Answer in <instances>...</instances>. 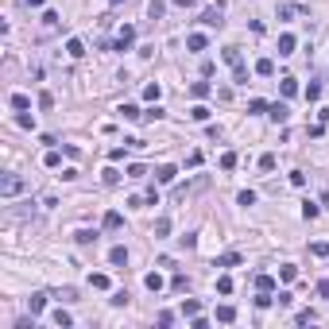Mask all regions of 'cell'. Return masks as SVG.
I'll use <instances>...</instances> for the list:
<instances>
[{
	"mask_svg": "<svg viewBox=\"0 0 329 329\" xmlns=\"http://www.w3.org/2000/svg\"><path fill=\"white\" fill-rule=\"evenodd\" d=\"M27 8H43V0H27Z\"/></svg>",
	"mask_w": 329,
	"mask_h": 329,
	"instance_id": "46",
	"label": "cell"
},
{
	"mask_svg": "<svg viewBox=\"0 0 329 329\" xmlns=\"http://www.w3.org/2000/svg\"><path fill=\"white\" fill-rule=\"evenodd\" d=\"M109 260L116 264V267H128V248H120V244H116V248L109 252Z\"/></svg>",
	"mask_w": 329,
	"mask_h": 329,
	"instance_id": "6",
	"label": "cell"
},
{
	"mask_svg": "<svg viewBox=\"0 0 329 329\" xmlns=\"http://www.w3.org/2000/svg\"><path fill=\"white\" fill-rule=\"evenodd\" d=\"M294 12H298V8H294V4H283V8H279V20H290V16H294Z\"/></svg>",
	"mask_w": 329,
	"mask_h": 329,
	"instance_id": "40",
	"label": "cell"
},
{
	"mask_svg": "<svg viewBox=\"0 0 329 329\" xmlns=\"http://www.w3.org/2000/svg\"><path fill=\"white\" fill-rule=\"evenodd\" d=\"M43 306H47V294H31V298H27V310H31V318H35V314H43Z\"/></svg>",
	"mask_w": 329,
	"mask_h": 329,
	"instance_id": "5",
	"label": "cell"
},
{
	"mask_svg": "<svg viewBox=\"0 0 329 329\" xmlns=\"http://www.w3.org/2000/svg\"><path fill=\"white\" fill-rule=\"evenodd\" d=\"M112 4H120V0H112Z\"/></svg>",
	"mask_w": 329,
	"mask_h": 329,
	"instance_id": "47",
	"label": "cell"
},
{
	"mask_svg": "<svg viewBox=\"0 0 329 329\" xmlns=\"http://www.w3.org/2000/svg\"><path fill=\"white\" fill-rule=\"evenodd\" d=\"M174 4H178V8H194L198 0H174Z\"/></svg>",
	"mask_w": 329,
	"mask_h": 329,
	"instance_id": "45",
	"label": "cell"
},
{
	"mask_svg": "<svg viewBox=\"0 0 329 329\" xmlns=\"http://www.w3.org/2000/svg\"><path fill=\"white\" fill-rule=\"evenodd\" d=\"M275 302H279V306H290V302H294V294H290V290H279V298H275Z\"/></svg>",
	"mask_w": 329,
	"mask_h": 329,
	"instance_id": "43",
	"label": "cell"
},
{
	"mask_svg": "<svg viewBox=\"0 0 329 329\" xmlns=\"http://www.w3.org/2000/svg\"><path fill=\"white\" fill-rule=\"evenodd\" d=\"M163 12H166L163 0H151V4H147V16H151V20H163Z\"/></svg>",
	"mask_w": 329,
	"mask_h": 329,
	"instance_id": "13",
	"label": "cell"
},
{
	"mask_svg": "<svg viewBox=\"0 0 329 329\" xmlns=\"http://www.w3.org/2000/svg\"><path fill=\"white\" fill-rule=\"evenodd\" d=\"M89 283H93L97 290H109V275H89Z\"/></svg>",
	"mask_w": 329,
	"mask_h": 329,
	"instance_id": "30",
	"label": "cell"
},
{
	"mask_svg": "<svg viewBox=\"0 0 329 329\" xmlns=\"http://www.w3.org/2000/svg\"><path fill=\"white\" fill-rule=\"evenodd\" d=\"M66 55H70V58H82V55H85V43H82V39H70V43H66Z\"/></svg>",
	"mask_w": 329,
	"mask_h": 329,
	"instance_id": "10",
	"label": "cell"
},
{
	"mask_svg": "<svg viewBox=\"0 0 329 329\" xmlns=\"http://www.w3.org/2000/svg\"><path fill=\"white\" fill-rule=\"evenodd\" d=\"M267 116H271L275 124H287V116H290V109H287V105L279 101V105H271V109H267Z\"/></svg>",
	"mask_w": 329,
	"mask_h": 329,
	"instance_id": "4",
	"label": "cell"
},
{
	"mask_svg": "<svg viewBox=\"0 0 329 329\" xmlns=\"http://www.w3.org/2000/svg\"><path fill=\"white\" fill-rule=\"evenodd\" d=\"M279 275H283V279H287V283H290V279H294V275H298V267H294V264H283V267H279Z\"/></svg>",
	"mask_w": 329,
	"mask_h": 329,
	"instance_id": "36",
	"label": "cell"
},
{
	"mask_svg": "<svg viewBox=\"0 0 329 329\" xmlns=\"http://www.w3.org/2000/svg\"><path fill=\"white\" fill-rule=\"evenodd\" d=\"M144 287H147V290H163V275H147V279H144Z\"/></svg>",
	"mask_w": 329,
	"mask_h": 329,
	"instance_id": "21",
	"label": "cell"
},
{
	"mask_svg": "<svg viewBox=\"0 0 329 329\" xmlns=\"http://www.w3.org/2000/svg\"><path fill=\"white\" fill-rule=\"evenodd\" d=\"M232 70H236V74H232V82H236V85H248V70H244V62H236Z\"/></svg>",
	"mask_w": 329,
	"mask_h": 329,
	"instance_id": "19",
	"label": "cell"
},
{
	"mask_svg": "<svg viewBox=\"0 0 329 329\" xmlns=\"http://www.w3.org/2000/svg\"><path fill=\"white\" fill-rule=\"evenodd\" d=\"M256 74H260V78H271V74H275V62H271V58H260V62H256Z\"/></svg>",
	"mask_w": 329,
	"mask_h": 329,
	"instance_id": "11",
	"label": "cell"
},
{
	"mask_svg": "<svg viewBox=\"0 0 329 329\" xmlns=\"http://www.w3.org/2000/svg\"><path fill=\"white\" fill-rule=\"evenodd\" d=\"M166 232H170V221L159 217V221H155V236H166Z\"/></svg>",
	"mask_w": 329,
	"mask_h": 329,
	"instance_id": "37",
	"label": "cell"
},
{
	"mask_svg": "<svg viewBox=\"0 0 329 329\" xmlns=\"http://www.w3.org/2000/svg\"><path fill=\"white\" fill-rule=\"evenodd\" d=\"M294 322H298V326H310V322H318V314H314V310H298Z\"/></svg>",
	"mask_w": 329,
	"mask_h": 329,
	"instance_id": "25",
	"label": "cell"
},
{
	"mask_svg": "<svg viewBox=\"0 0 329 329\" xmlns=\"http://www.w3.org/2000/svg\"><path fill=\"white\" fill-rule=\"evenodd\" d=\"M23 178L20 174H4V182H0V198H16V194H23Z\"/></svg>",
	"mask_w": 329,
	"mask_h": 329,
	"instance_id": "1",
	"label": "cell"
},
{
	"mask_svg": "<svg viewBox=\"0 0 329 329\" xmlns=\"http://www.w3.org/2000/svg\"><path fill=\"white\" fill-rule=\"evenodd\" d=\"M186 47H190V51H206V35H190Z\"/></svg>",
	"mask_w": 329,
	"mask_h": 329,
	"instance_id": "23",
	"label": "cell"
},
{
	"mask_svg": "<svg viewBox=\"0 0 329 329\" xmlns=\"http://www.w3.org/2000/svg\"><path fill=\"white\" fill-rule=\"evenodd\" d=\"M182 314H186V318H194V314H202V306L190 298V302H182Z\"/></svg>",
	"mask_w": 329,
	"mask_h": 329,
	"instance_id": "32",
	"label": "cell"
},
{
	"mask_svg": "<svg viewBox=\"0 0 329 329\" xmlns=\"http://www.w3.org/2000/svg\"><path fill=\"white\" fill-rule=\"evenodd\" d=\"M217 322H225V326H228V322H236V306H228V302L217 306Z\"/></svg>",
	"mask_w": 329,
	"mask_h": 329,
	"instance_id": "8",
	"label": "cell"
},
{
	"mask_svg": "<svg viewBox=\"0 0 329 329\" xmlns=\"http://www.w3.org/2000/svg\"><path fill=\"white\" fill-rule=\"evenodd\" d=\"M256 290H267V294H271V290H275V279H271V275H256Z\"/></svg>",
	"mask_w": 329,
	"mask_h": 329,
	"instance_id": "15",
	"label": "cell"
},
{
	"mask_svg": "<svg viewBox=\"0 0 329 329\" xmlns=\"http://www.w3.org/2000/svg\"><path fill=\"white\" fill-rule=\"evenodd\" d=\"M101 225H105V228H109V232H116V228H120V225H124V217H120V213H116V209H109V213H105V221H101Z\"/></svg>",
	"mask_w": 329,
	"mask_h": 329,
	"instance_id": "7",
	"label": "cell"
},
{
	"mask_svg": "<svg viewBox=\"0 0 329 329\" xmlns=\"http://www.w3.org/2000/svg\"><path fill=\"white\" fill-rule=\"evenodd\" d=\"M12 109H20V112H27V109H31L27 93H12Z\"/></svg>",
	"mask_w": 329,
	"mask_h": 329,
	"instance_id": "14",
	"label": "cell"
},
{
	"mask_svg": "<svg viewBox=\"0 0 329 329\" xmlns=\"http://www.w3.org/2000/svg\"><path fill=\"white\" fill-rule=\"evenodd\" d=\"M55 326L58 329H70V326H74V318H70L66 310H55Z\"/></svg>",
	"mask_w": 329,
	"mask_h": 329,
	"instance_id": "17",
	"label": "cell"
},
{
	"mask_svg": "<svg viewBox=\"0 0 329 329\" xmlns=\"http://www.w3.org/2000/svg\"><path fill=\"white\" fill-rule=\"evenodd\" d=\"M217 290H221V294H232V279H228V275H221V279H217Z\"/></svg>",
	"mask_w": 329,
	"mask_h": 329,
	"instance_id": "33",
	"label": "cell"
},
{
	"mask_svg": "<svg viewBox=\"0 0 329 329\" xmlns=\"http://www.w3.org/2000/svg\"><path fill=\"white\" fill-rule=\"evenodd\" d=\"M310 252H314L318 260H329V244H326V240H318V244H310Z\"/></svg>",
	"mask_w": 329,
	"mask_h": 329,
	"instance_id": "22",
	"label": "cell"
},
{
	"mask_svg": "<svg viewBox=\"0 0 329 329\" xmlns=\"http://www.w3.org/2000/svg\"><path fill=\"white\" fill-rule=\"evenodd\" d=\"M120 116H124V120H140V109H136V105H120Z\"/></svg>",
	"mask_w": 329,
	"mask_h": 329,
	"instance_id": "27",
	"label": "cell"
},
{
	"mask_svg": "<svg viewBox=\"0 0 329 329\" xmlns=\"http://www.w3.org/2000/svg\"><path fill=\"white\" fill-rule=\"evenodd\" d=\"M178 244H182V248H198V236H194V232H186V236H182Z\"/></svg>",
	"mask_w": 329,
	"mask_h": 329,
	"instance_id": "42",
	"label": "cell"
},
{
	"mask_svg": "<svg viewBox=\"0 0 329 329\" xmlns=\"http://www.w3.org/2000/svg\"><path fill=\"white\" fill-rule=\"evenodd\" d=\"M190 93H194V97H209V82H194Z\"/></svg>",
	"mask_w": 329,
	"mask_h": 329,
	"instance_id": "24",
	"label": "cell"
},
{
	"mask_svg": "<svg viewBox=\"0 0 329 329\" xmlns=\"http://www.w3.org/2000/svg\"><path fill=\"white\" fill-rule=\"evenodd\" d=\"M155 178H159V182H174V178H178V170H174V166H159V170H155Z\"/></svg>",
	"mask_w": 329,
	"mask_h": 329,
	"instance_id": "16",
	"label": "cell"
},
{
	"mask_svg": "<svg viewBox=\"0 0 329 329\" xmlns=\"http://www.w3.org/2000/svg\"><path fill=\"white\" fill-rule=\"evenodd\" d=\"M144 97H147V101H159V82H151V85H144Z\"/></svg>",
	"mask_w": 329,
	"mask_h": 329,
	"instance_id": "28",
	"label": "cell"
},
{
	"mask_svg": "<svg viewBox=\"0 0 329 329\" xmlns=\"http://www.w3.org/2000/svg\"><path fill=\"white\" fill-rule=\"evenodd\" d=\"M221 16H225V8H206V12H202V23H206V27H221V23H225V20H221Z\"/></svg>",
	"mask_w": 329,
	"mask_h": 329,
	"instance_id": "2",
	"label": "cell"
},
{
	"mask_svg": "<svg viewBox=\"0 0 329 329\" xmlns=\"http://www.w3.org/2000/svg\"><path fill=\"white\" fill-rule=\"evenodd\" d=\"M116 182H120V170H112V166H109V170H105V186H116Z\"/></svg>",
	"mask_w": 329,
	"mask_h": 329,
	"instance_id": "39",
	"label": "cell"
},
{
	"mask_svg": "<svg viewBox=\"0 0 329 329\" xmlns=\"http://www.w3.org/2000/svg\"><path fill=\"white\" fill-rule=\"evenodd\" d=\"M170 287H174V290H190V279H186V275H174Z\"/></svg>",
	"mask_w": 329,
	"mask_h": 329,
	"instance_id": "31",
	"label": "cell"
},
{
	"mask_svg": "<svg viewBox=\"0 0 329 329\" xmlns=\"http://www.w3.org/2000/svg\"><path fill=\"white\" fill-rule=\"evenodd\" d=\"M294 51V35H279V55H290Z\"/></svg>",
	"mask_w": 329,
	"mask_h": 329,
	"instance_id": "18",
	"label": "cell"
},
{
	"mask_svg": "<svg viewBox=\"0 0 329 329\" xmlns=\"http://www.w3.org/2000/svg\"><path fill=\"white\" fill-rule=\"evenodd\" d=\"M236 264H240V256H236V252H225L221 260H213V267H236Z\"/></svg>",
	"mask_w": 329,
	"mask_h": 329,
	"instance_id": "9",
	"label": "cell"
},
{
	"mask_svg": "<svg viewBox=\"0 0 329 329\" xmlns=\"http://www.w3.org/2000/svg\"><path fill=\"white\" fill-rule=\"evenodd\" d=\"M279 89H283V97H294V93H298V82H294V78H283Z\"/></svg>",
	"mask_w": 329,
	"mask_h": 329,
	"instance_id": "20",
	"label": "cell"
},
{
	"mask_svg": "<svg viewBox=\"0 0 329 329\" xmlns=\"http://www.w3.org/2000/svg\"><path fill=\"white\" fill-rule=\"evenodd\" d=\"M318 294H322V298H329V279H322V283H318Z\"/></svg>",
	"mask_w": 329,
	"mask_h": 329,
	"instance_id": "44",
	"label": "cell"
},
{
	"mask_svg": "<svg viewBox=\"0 0 329 329\" xmlns=\"http://www.w3.org/2000/svg\"><path fill=\"white\" fill-rule=\"evenodd\" d=\"M225 62L236 66V62H240V51H236V47H225Z\"/></svg>",
	"mask_w": 329,
	"mask_h": 329,
	"instance_id": "34",
	"label": "cell"
},
{
	"mask_svg": "<svg viewBox=\"0 0 329 329\" xmlns=\"http://www.w3.org/2000/svg\"><path fill=\"white\" fill-rule=\"evenodd\" d=\"M74 240H78V244H93V240H97V232H93V228H78V232H74Z\"/></svg>",
	"mask_w": 329,
	"mask_h": 329,
	"instance_id": "12",
	"label": "cell"
},
{
	"mask_svg": "<svg viewBox=\"0 0 329 329\" xmlns=\"http://www.w3.org/2000/svg\"><path fill=\"white\" fill-rule=\"evenodd\" d=\"M318 97H322V85L310 82V85H306V101H318Z\"/></svg>",
	"mask_w": 329,
	"mask_h": 329,
	"instance_id": "29",
	"label": "cell"
},
{
	"mask_svg": "<svg viewBox=\"0 0 329 329\" xmlns=\"http://www.w3.org/2000/svg\"><path fill=\"white\" fill-rule=\"evenodd\" d=\"M136 43V27H120V35H116V51H128Z\"/></svg>",
	"mask_w": 329,
	"mask_h": 329,
	"instance_id": "3",
	"label": "cell"
},
{
	"mask_svg": "<svg viewBox=\"0 0 329 329\" xmlns=\"http://www.w3.org/2000/svg\"><path fill=\"white\" fill-rule=\"evenodd\" d=\"M302 217L314 221V217H318V206H314V202H306V206H302Z\"/></svg>",
	"mask_w": 329,
	"mask_h": 329,
	"instance_id": "38",
	"label": "cell"
},
{
	"mask_svg": "<svg viewBox=\"0 0 329 329\" xmlns=\"http://www.w3.org/2000/svg\"><path fill=\"white\" fill-rule=\"evenodd\" d=\"M190 116H194V120H209V109H206V105H194Z\"/></svg>",
	"mask_w": 329,
	"mask_h": 329,
	"instance_id": "35",
	"label": "cell"
},
{
	"mask_svg": "<svg viewBox=\"0 0 329 329\" xmlns=\"http://www.w3.org/2000/svg\"><path fill=\"white\" fill-rule=\"evenodd\" d=\"M16 124H20V128H35V120H31L27 112H20V116H16Z\"/></svg>",
	"mask_w": 329,
	"mask_h": 329,
	"instance_id": "41",
	"label": "cell"
},
{
	"mask_svg": "<svg viewBox=\"0 0 329 329\" xmlns=\"http://www.w3.org/2000/svg\"><path fill=\"white\" fill-rule=\"evenodd\" d=\"M232 166H236V151H225L221 155V170H232Z\"/></svg>",
	"mask_w": 329,
	"mask_h": 329,
	"instance_id": "26",
	"label": "cell"
}]
</instances>
